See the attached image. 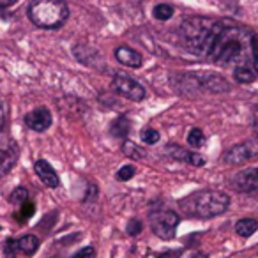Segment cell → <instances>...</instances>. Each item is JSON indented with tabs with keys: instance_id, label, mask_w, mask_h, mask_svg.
I'll return each mask as SVG.
<instances>
[{
	"instance_id": "cell-1",
	"label": "cell",
	"mask_w": 258,
	"mask_h": 258,
	"mask_svg": "<svg viewBox=\"0 0 258 258\" xmlns=\"http://www.w3.org/2000/svg\"><path fill=\"white\" fill-rule=\"evenodd\" d=\"M251 34L232 20H218L205 58L223 68L251 66Z\"/></svg>"
},
{
	"instance_id": "cell-2",
	"label": "cell",
	"mask_w": 258,
	"mask_h": 258,
	"mask_svg": "<svg viewBox=\"0 0 258 258\" xmlns=\"http://www.w3.org/2000/svg\"><path fill=\"white\" fill-rule=\"evenodd\" d=\"M179 207L191 218L209 219L223 214L230 207V198L218 189H200L179 202Z\"/></svg>"
},
{
	"instance_id": "cell-3",
	"label": "cell",
	"mask_w": 258,
	"mask_h": 258,
	"mask_svg": "<svg viewBox=\"0 0 258 258\" xmlns=\"http://www.w3.org/2000/svg\"><path fill=\"white\" fill-rule=\"evenodd\" d=\"M216 23L218 20L205 18V16H191V18L184 20L179 27L180 41H182L184 48L198 57H205Z\"/></svg>"
},
{
	"instance_id": "cell-4",
	"label": "cell",
	"mask_w": 258,
	"mask_h": 258,
	"mask_svg": "<svg viewBox=\"0 0 258 258\" xmlns=\"http://www.w3.org/2000/svg\"><path fill=\"white\" fill-rule=\"evenodd\" d=\"M29 20L44 30L60 29L69 18V8L64 0H32L27 9Z\"/></svg>"
},
{
	"instance_id": "cell-5",
	"label": "cell",
	"mask_w": 258,
	"mask_h": 258,
	"mask_svg": "<svg viewBox=\"0 0 258 258\" xmlns=\"http://www.w3.org/2000/svg\"><path fill=\"white\" fill-rule=\"evenodd\" d=\"M149 223H151L152 232H154L159 239L170 240L175 237L180 218L177 212L170 211V209H158V211H152L151 214H149Z\"/></svg>"
},
{
	"instance_id": "cell-6",
	"label": "cell",
	"mask_w": 258,
	"mask_h": 258,
	"mask_svg": "<svg viewBox=\"0 0 258 258\" xmlns=\"http://www.w3.org/2000/svg\"><path fill=\"white\" fill-rule=\"evenodd\" d=\"M111 89L118 94V96L125 97L129 101H144L147 92L142 83H138L135 78L124 75V73H117L111 80Z\"/></svg>"
},
{
	"instance_id": "cell-7",
	"label": "cell",
	"mask_w": 258,
	"mask_h": 258,
	"mask_svg": "<svg viewBox=\"0 0 258 258\" xmlns=\"http://www.w3.org/2000/svg\"><path fill=\"white\" fill-rule=\"evenodd\" d=\"M256 156H258V142H242V144H237L233 147H230L223 154V161L226 165L239 166L251 161V159H254Z\"/></svg>"
},
{
	"instance_id": "cell-8",
	"label": "cell",
	"mask_w": 258,
	"mask_h": 258,
	"mask_svg": "<svg viewBox=\"0 0 258 258\" xmlns=\"http://www.w3.org/2000/svg\"><path fill=\"white\" fill-rule=\"evenodd\" d=\"M189 80L198 89L209 90V92H226L230 89V83L223 76L214 75V73H191Z\"/></svg>"
},
{
	"instance_id": "cell-9",
	"label": "cell",
	"mask_w": 258,
	"mask_h": 258,
	"mask_svg": "<svg viewBox=\"0 0 258 258\" xmlns=\"http://www.w3.org/2000/svg\"><path fill=\"white\" fill-rule=\"evenodd\" d=\"M232 184L237 191L247 195H258V166L254 168H246L239 172L232 179Z\"/></svg>"
},
{
	"instance_id": "cell-10",
	"label": "cell",
	"mask_w": 258,
	"mask_h": 258,
	"mask_svg": "<svg viewBox=\"0 0 258 258\" xmlns=\"http://www.w3.org/2000/svg\"><path fill=\"white\" fill-rule=\"evenodd\" d=\"M51 122H53L51 111L44 106L36 108V110H32L25 117V124L29 125L32 131H36V133H43V131H46V129L51 125Z\"/></svg>"
},
{
	"instance_id": "cell-11",
	"label": "cell",
	"mask_w": 258,
	"mask_h": 258,
	"mask_svg": "<svg viewBox=\"0 0 258 258\" xmlns=\"http://www.w3.org/2000/svg\"><path fill=\"white\" fill-rule=\"evenodd\" d=\"M165 154L168 158L175 159V161H184V163H189L193 166H204L205 165V159L202 158L200 154L197 152H191L187 149L180 147V145H173V144H168L165 147Z\"/></svg>"
},
{
	"instance_id": "cell-12",
	"label": "cell",
	"mask_w": 258,
	"mask_h": 258,
	"mask_svg": "<svg viewBox=\"0 0 258 258\" xmlns=\"http://www.w3.org/2000/svg\"><path fill=\"white\" fill-rule=\"evenodd\" d=\"M18 161V149L11 142H0V179L8 175Z\"/></svg>"
},
{
	"instance_id": "cell-13",
	"label": "cell",
	"mask_w": 258,
	"mask_h": 258,
	"mask_svg": "<svg viewBox=\"0 0 258 258\" xmlns=\"http://www.w3.org/2000/svg\"><path fill=\"white\" fill-rule=\"evenodd\" d=\"M34 172L37 173V177H39V180L44 184V186L51 187V189H55V187L60 186V179H58L57 172H55L53 166H51L48 161H44V159L36 161V165H34Z\"/></svg>"
},
{
	"instance_id": "cell-14",
	"label": "cell",
	"mask_w": 258,
	"mask_h": 258,
	"mask_svg": "<svg viewBox=\"0 0 258 258\" xmlns=\"http://www.w3.org/2000/svg\"><path fill=\"white\" fill-rule=\"evenodd\" d=\"M115 58H117L118 64L125 66V68H131V69H138L144 66V57L142 53H138L137 50L129 46H118L115 50Z\"/></svg>"
},
{
	"instance_id": "cell-15",
	"label": "cell",
	"mask_w": 258,
	"mask_h": 258,
	"mask_svg": "<svg viewBox=\"0 0 258 258\" xmlns=\"http://www.w3.org/2000/svg\"><path fill=\"white\" fill-rule=\"evenodd\" d=\"M73 53H75V57L82 64L89 66V68H101V64H103V57L96 50H92L90 46H85V44L75 46L73 48Z\"/></svg>"
},
{
	"instance_id": "cell-16",
	"label": "cell",
	"mask_w": 258,
	"mask_h": 258,
	"mask_svg": "<svg viewBox=\"0 0 258 258\" xmlns=\"http://www.w3.org/2000/svg\"><path fill=\"white\" fill-rule=\"evenodd\" d=\"M39 239H37L34 233H27V235H22L18 240H16V247H18L22 253L25 254H34L37 249H39Z\"/></svg>"
},
{
	"instance_id": "cell-17",
	"label": "cell",
	"mask_w": 258,
	"mask_h": 258,
	"mask_svg": "<svg viewBox=\"0 0 258 258\" xmlns=\"http://www.w3.org/2000/svg\"><path fill=\"white\" fill-rule=\"evenodd\" d=\"M256 230H258V221L253 218H242L235 223L237 235L244 237V239H246V237H251Z\"/></svg>"
},
{
	"instance_id": "cell-18",
	"label": "cell",
	"mask_w": 258,
	"mask_h": 258,
	"mask_svg": "<svg viewBox=\"0 0 258 258\" xmlns=\"http://www.w3.org/2000/svg\"><path fill=\"white\" fill-rule=\"evenodd\" d=\"M256 76H258V73L253 64L240 66V68L233 69V78H235V82H239V83H251L256 80Z\"/></svg>"
},
{
	"instance_id": "cell-19",
	"label": "cell",
	"mask_w": 258,
	"mask_h": 258,
	"mask_svg": "<svg viewBox=\"0 0 258 258\" xmlns=\"http://www.w3.org/2000/svg\"><path fill=\"white\" fill-rule=\"evenodd\" d=\"M122 152L131 159H144L145 156H147V152H145L140 145L133 144L131 140H125L124 144H122Z\"/></svg>"
},
{
	"instance_id": "cell-20",
	"label": "cell",
	"mask_w": 258,
	"mask_h": 258,
	"mask_svg": "<svg viewBox=\"0 0 258 258\" xmlns=\"http://www.w3.org/2000/svg\"><path fill=\"white\" fill-rule=\"evenodd\" d=\"M111 127H113V131H111V133H113L115 137H117V138H125L129 135V120H127V117H125V115L117 117Z\"/></svg>"
},
{
	"instance_id": "cell-21",
	"label": "cell",
	"mask_w": 258,
	"mask_h": 258,
	"mask_svg": "<svg viewBox=\"0 0 258 258\" xmlns=\"http://www.w3.org/2000/svg\"><path fill=\"white\" fill-rule=\"evenodd\" d=\"M34 211H36V204H34V202H30V198H29L25 204L20 205V211L15 214L16 221H18V223H25L29 218H32Z\"/></svg>"
},
{
	"instance_id": "cell-22",
	"label": "cell",
	"mask_w": 258,
	"mask_h": 258,
	"mask_svg": "<svg viewBox=\"0 0 258 258\" xmlns=\"http://www.w3.org/2000/svg\"><path fill=\"white\" fill-rule=\"evenodd\" d=\"M187 144H189L191 147H195V149L202 147V145L205 144V135H204V131H202V129H198V127L191 129L189 135H187Z\"/></svg>"
},
{
	"instance_id": "cell-23",
	"label": "cell",
	"mask_w": 258,
	"mask_h": 258,
	"mask_svg": "<svg viewBox=\"0 0 258 258\" xmlns=\"http://www.w3.org/2000/svg\"><path fill=\"white\" fill-rule=\"evenodd\" d=\"M173 16V8L170 4H158L154 8V18L159 22H166Z\"/></svg>"
},
{
	"instance_id": "cell-24",
	"label": "cell",
	"mask_w": 258,
	"mask_h": 258,
	"mask_svg": "<svg viewBox=\"0 0 258 258\" xmlns=\"http://www.w3.org/2000/svg\"><path fill=\"white\" fill-rule=\"evenodd\" d=\"M29 200V191L25 189V187H16L15 191L11 193V197H9V202L11 204H16V205H22L25 204V202Z\"/></svg>"
},
{
	"instance_id": "cell-25",
	"label": "cell",
	"mask_w": 258,
	"mask_h": 258,
	"mask_svg": "<svg viewBox=\"0 0 258 258\" xmlns=\"http://www.w3.org/2000/svg\"><path fill=\"white\" fill-rule=\"evenodd\" d=\"M135 173H137V168H135L133 165H125V166H122V168L117 172V179L122 180V182H125V180L133 179Z\"/></svg>"
},
{
	"instance_id": "cell-26",
	"label": "cell",
	"mask_w": 258,
	"mask_h": 258,
	"mask_svg": "<svg viewBox=\"0 0 258 258\" xmlns=\"http://www.w3.org/2000/svg\"><path fill=\"white\" fill-rule=\"evenodd\" d=\"M142 140H144V144H158L159 142V133L156 131V129H145V131H142Z\"/></svg>"
},
{
	"instance_id": "cell-27",
	"label": "cell",
	"mask_w": 258,
	"mask_h": 258,
	"mask_svg": "<svg viewBox=\"0 0 258 258\" xmlns=\"http://www.w3.org/2000/svg\"><path fill=\"white\" fill-rule=\"evenodd\" d=\"M251 57H253V66L258 73V34H251Z\"/></svg>"
},
{
	"instance_id": "cell-28",
	"label": "cell",
	"mask_w": 258,
	"mask_h": 258,
	"mask_svg": "<svg viewBox=\"0 0 258 258\" xmlns=\"http://www.w3.org/2000/svg\"><path fill=\"white\" fill-rule=\"evenodd\" d=\"M94 254H96V249H94L92 246H87V247H82L80 251H76L71 258H94Z\"/></svg>"
},
{
	"instance_id": "cell-29",
	"label": "cell",
	"mask_w": 258,
	"mask_h": 258,
	"mask_svg": "<svg viewBox=\"0 0 258 258\" xmlns=\"http://www.w3.org/2000/svg\"><path fill=\"white\" fill-rule=\"evenodd\" d=\"M142 232V223L138 219H131L127 223V233L129 235H138Z\"/></svg>"
},
{
	"instance_id": "cell-30",
	"label": "cell",
	"mask_w": 258,
	"mask_h": 258,
	"mask_svg": "<svg viewBox=\"0 0 258 258\" xmlns=\"http://www.w3.org/2000/svg\"><path fill=\"white\" fill-rule=\"evenodd\" d=\"M180 256H182V249H170L159 253L156 258H180Z\"/></svg>"
},
{
	"instance_id": "cell-31",
	"label": "cell",
	"mask_w": 258,
	"mask_h": 258,
	"mask_svg": "<svg viewBox=\"0 0 258 258\" xmlns=\"http://www.w3.org/2000/svg\"><path fill=\"white\" fill-rule=\"evenodd\" d=\"M6 124H8V115H6V106L0 101V131H4Z\"/></svg>"
},
{
	"instance_id": "cell-32",
	"label": "cell",
	"mask_w": 258,
	"mask_h": 258,
	"mask_svg": "<svg viewBox=\"0 0 258 258\" xmlns=\"http://www.w3.org/2000/svg\"><path fill=\"white\" fill-rule=\"evenodd\" d=\"M96 198H97V187L92 184V186H89V191L85 193V198H83V200H85V202H94Z\"/></svg>"
},
{
	"instance_id": "cell-33",
	"label": "cell",
	"mask_w": 258,
	"mask_h": 258,
	"mask_svg": "<svg viewBox=\"0 0 258 258\" xmlns=\"http://www.w3.org/2000/svg\"><path fill=\"white\" fill-rule=\"evenodd\" d=\"M15 247H16L15 240H8L6 242V258H15Z\"/></svg>"
},
{
	"instance_id": "cell-34",
	"label": "cell",
	"mask_w": 258,
	"mask_h": 258,
	"mask_svg": "<svg viewBox=\"0 0 258 258\" xmlns=\"http://www.w3.org/2000/svg\"><path fill=\"white\" fill-rule=\"evenodd\" d=\"M18 0H0V8L2 9H8V8H11V6H15Z\"/></svg>"
}]
</instances>
